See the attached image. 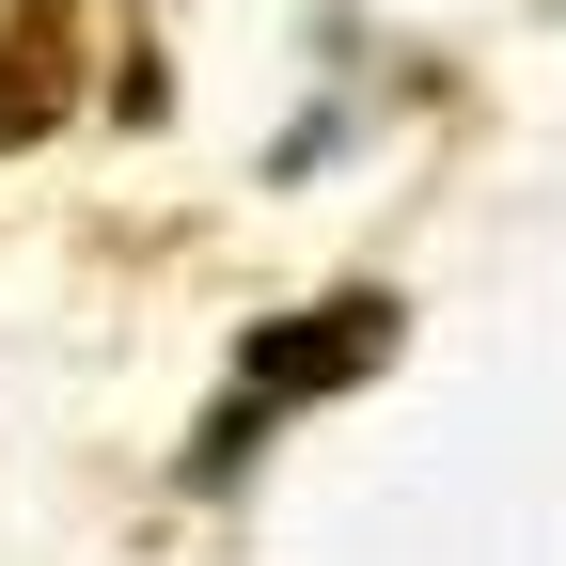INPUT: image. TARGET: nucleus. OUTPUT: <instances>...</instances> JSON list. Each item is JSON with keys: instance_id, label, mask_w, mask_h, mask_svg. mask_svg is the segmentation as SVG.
<instances>
[{"instance_id": "2", "label": "nucleus", "mask_w": 566, "mask_h": 566, "mask_svg": "<svg viewBox=\"0 0 566 566\" xmlns=\"http://www.w3.org/2000/svg\"><path fill=\"white\" fill-rule=\"evenodd\" d=\"M63 111V17H48V0H32V17L17 32H0V142H32Z\"/></svg>"}, {"instance_id": "1", "label": "nucleus", "mask_w": 566, "mask_h": 566, "mask_svg": "<svg viewBox=\"0 0 566 566\" xmlns=\"http://www.w3.org/2000/svg\"><path fill=\"white\" fill-rule=\"evenodd\" d=\"M394 363V300L378 283H346V300H315V315H283V331H252L237 346V409L205 424V472H237V441L252 424H283V409H315V394H346V378H378Z\"/></svg>"}]
</instances>
